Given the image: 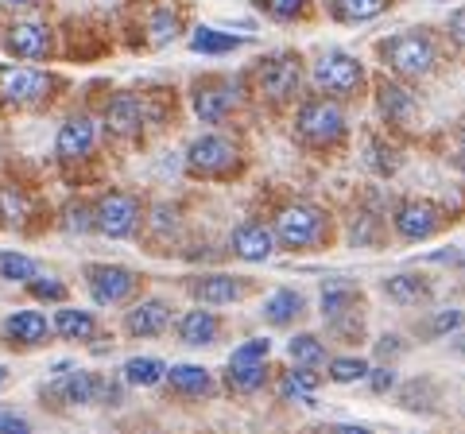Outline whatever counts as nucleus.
Wrapping results in <instances>:
<instances>
[{"label":"nucleus","instance_id":"1","mask_svg":"<svg viewBox=\"0 0 465 434\" xmlns=\"http://www.w3.org/2000/svg\"><path fill=\"white\" fill-rule=\"evenodd\" d=\"M295 136L307 143L314 152H330L345 143L349 136V121H345V109L341 101H333L326 94H314L307 101H299L295 109Z\"/></svg>","mask_w":465,"mask_h":434},{"label":"nucleus","instance_id":"2","mask_svg":"<svg viewBox=\"0 0 465 434\" xmlns=\"http://www.w3.org/2000/svg\"><path fill=\"white\" fill-rule=\"evenodd\" d=\"M272 229H275L280 249L311 252L330 241V213L322 206H314V202H291V206H283L272 217Z\"/></svg>","mask_w":465,"mask_h":434},{"label":"nucleus","instance_id":"3","mask_svg":"<svg viewBox=\"0 0 465 434\" xmlns=\"http://www.w3.org/2000/svg\"><path fill=\"white\" fill-rule=\"evenodd\" d=\"M381 59L384 66L391 70L396 78L403 82H419L434 74V66H439V47H434L430 32H396L381 43Z\"/></svg>","mask_w":465,"mask_h":434},{"label":"nucleus","instance_id":"4","mask_svg":"<svg viewBox=\"0 0 465 434\" xmlns=\"http://www.w3.org/2000/svg\"><path fill=\"white\" fill-rule=\"evenodd\" d=\"M302 59L295 51H275L264 54L256 66H252V82H256V94L268 101V105H291L302 90Z\"/></svg>","mask_w":465,"mask_h":434},{"label":"nucleus","instance_id":"5","mask_svg":"<svg viewBox=\"0 0 465 434\" xmlns=\"http://www.w3.org/2000/svg\"><path fill=\"white\" fill-rule=\"evenodd\" d=\"M311 85H314V94H326L333 101H349L365 90V66L349 51H322L311 66Z\"/></svg>","mask_w":465,"mask_h":434},{"label":"nucleus","instance_id":"6","mask_svg":"<svg viewBox=\"0 0 465 434\" xmlns=\"http://www.w3.org/2000/svg\"><path fill=\"white\" fill-rule=\"evenodd\" d=\"M241 82L237 78H225V74H210V78H198L191 85V109L202 124H225L232 113L241 105Z\"/></svg>","mask_w":465,"mask_h":434},{"label":"nucleus","instance_id":"7","mask_svg":"<svg viewBox=\"0 0 465 434\" xmlns=\"http://www.w3.org/2000/svg\"><path fill=\"white\" fill-rule=\"evenodd\" d=\"M241 167V148L222 133H206L186 148V171L194 179H229Z\"/></svg>","mask_w":465,"mask_h":434},{"label":"nucleus","instance_id":"8","mask_svg":"<svg viewBox=\"0 0 465 434\" xmlns=\"http://www.w3.org/2000/svg\"><path fill=\"white\" fill-rule=\"evenodd\" d=\"M140 222H143V206H140V198L128 191H105L94 202V229L101 237L124 241L136 233Z\"/></svg>","mask_w":465,"mask_h":434},{"label":"nucleus","instance_id":"9","mask_svg":"<svg viewBox=\"0 0 465 434\" xmlns=\"http://www.w3.org/2000/svg\"><path fill=\"white\" fill-rule=\"evenodd\" d=\"M442 225H446V210L430 198H403L400 206L391 210V229H396V237L407 244L430 241Z\"/></svg>","mask_w":465,"mask_h":434},{"label":"nucleus","instance_id":"10","mask_svg":"<svg viewBox=\"0 0 465 434\" xmlns=\"http://www.w3.org/2000/svg\"><path fill=\"white\" fill-rule=\"evenodd\" d=\"M54 94V78L35 66H0V101L5 105H43Z\"/></svg>","mask_w":465,"mask_h":434},{"label":"nucleus","instance_id":"11","mask_svg":"<svg viewBox=\"0 0 465 434\" xmlns=\"http://www.w3.org/2000/svg\"><path fill=\"white\" fill-rule=\"evenodd\" d=\"M85 287H90L97 307H116V302H128L140 291V276L121 264H90L85 268Z\"/></svg>","mask_w":465,"mask_h":434},{"label":"nucleus","instance_id":"12","mask_svg":"<svg viewBox=\"0 0 465 434\" xmlns=\"http://www.w3.org/2000/svg\"><path fill=\"white\" fill-rule=\"evenodd\" d=\"M5 51L12 59L43 63V59H51V51H54V32L39 20H16L5 32Z\"/></svg>","mask_w":465,"mask_h":434},{"label":"nucleus","instance_id":"13","mask_svg":"<svg viewBox=\"0 0 465 434\" xmlns=\"http://www.w3.org/2000/svg\"><path fill=\"white\" fill-rule=\"evenodd\" d=\"M97 136H101V128H97V121L90 117V113H74V117H66L63 128H58L54 155L63 159V163H82V159L94 155Z\"/></svg>","mask_w":465,"mask_h":434},{"label":"nucleus","instance_id":"14","mask_svg":"<svg viewBox=\"0 0 465 434\" xmlns=\"http://www.w3.org/2000/svg\"><path fill=\"white\" fill-rule=\"evenodd\" d=\"M229 249L237 260H244V264H264V260L280 249V241H275V229L264 222H241L229 233Z\"/></svg>","mask_w":465,"mask_h":434},{"label":"nucleus","instance_id":"15","mask_svg":"<svg viewBox=\"0 0 465 434\" xmlns=\"http://www.w3.org/2000/svg\"><path fill=\"white\" fill-rule=\"evenodd\" d=\"M148 124V109H143V97L136 94H116L105 105V133L116 140H136Z\"/></svg>","mask_w":465,"mask_h":434},{"label":"nucleus","instance_id":"16","mask_svg":"<svg viewBox=\"0 0 465 434\" xmlns=\"http://www.w3.org/2000/svg\"><path fill=\"white\" fill-rule=\"evenodd\" d=\"M191 295L202 302V307H225V302H237L249 295V283H244L241 276H198L191 280Z\"/></svg>","mask_w":465,"mask_h":434},{"label":"nucleus","instance_id":"17","mask_svg":"<svg viewBox=\"0 0 465 434\" xmlns=\"http://www.w3.org/2000/svg\"><path fill=\"white\" fill-rule=\"evenodd\" d=\"M171 326V307L163 299H140L133 311L124 314V330L133 338H155Z\"/></svg>","mask_w":465,"mask_h":434},{"label":"nucleus","instance_id":"18","mask_svg":"<svg viewBox=\"0 0 465 434\" xmlns=\"http://www.w3.org/2000/svg\"><path fill=\"white\" fill-rule=\"evenodd\" d=\"M376 105H381V117L388 124H407L411 121V113H415V97H411L407 85L391 82V78H381L376 82Z\"/></svg>","mask_w":465,"mask_h":434},{"label":"nucleus","instance_id":"19","mask_svg":"<svg viewBox=\"0 0 465 434\" xmlns=\"http://www.w3.org/2000/svg\"><path fill=\"white\" fill-rule=\"evenodd\" d=\"M54 396L63 403H94L101 396H109V388H105V380H101L97 372L78 369V372H63V380L54 384Z\"/></svg>","mask_w":465,"mask_h":434},{"label":"nucleus","instance_id":"20","mask_svg":"<svg viewBox=\"0 0 465 434\" xmlns=\"http://www.w3.org/2000/svg\"><path fill=\"white\" fill-rule=\"evenodd\" d=\"M163 380L174 396H186V399H202V396L213 392V376L202 365H171Z\"/></svg>","mask_w":465,"mask_h":434},{"label":"nucleus","instance_id":"21","mask_svg":"<svg viewBox=\"0 0 465 434\" xmlns=\"http://www.w3.org/2000/svg\"><path fill=\"white\" fill-rule=\"evenodd\" d=\"M47 334H51V322H47V314H39V311H16V314L5 318V338L8 341L39 345V341H47Z\"/></svg>","mask_w":465,"mask_h":434},{"label":"nucleus","instance_id":"22","mask_svg":"<svg viewBox=\"0 0 465 434\" xmlns=\"http://www.w3.org/2000/svg\"><path fill=\"white\" fill-rule=\"evenodd\" d=\"M391 0H326V12L338 24H349V27H357V24H369L376 16H384Z\"/></svg>","mask_w":465,"mask_h":434},{"label":"nucleus","instance_id":"23","mask_svg":"<svg viewBox=\"0 0 465 434\" xmlns=\"http://www.w3.org/2000/svg\"><path fill=\"white\" fill-rule=\"evenodd\" d=\"M384 295L391 302H400V307H419V302L430 299V283L419 271H400V276L384 280Z\"/></svg>","mask_w":465,"mask_h":434},{"label":"nucleus","instance_id":"24","mask_svg":"<svg viewBox=\"0 0 465 434\" xmlns=\"http://www.w3.org/2000/svg\"><path fill=\"white\" fill-rule=\"evenodd\" d=\"M51 330H54L58 338H66V341H94V334H97V318H94L90 311L63 307V311H54Z\"/></svg>","mask_w":465,"mask_h":434},{"label":"nucleus","instance_id":"25","mask_svg":"<svg viewBox=\"0 0 465 434\" xmlns=\"http://www.w3.org/2000/svg\"><path fill=\"white\" fill-rule=\"evenodd\" d=\"M357 311H361V295L353 287H326L322 291V318L333 330H341L345 318H361Z\"/></svg>","mask_w":465,"mask_h":434},{"label":"nucleus","instance_id":"26","mask_svg":"<svg viewBox=\"0 0 465 434\" xmlns=\"http://www.w3.org/2000/svg\"><path fill=\"white\" fill-rule=\"evenodd\" d=\"M217 330H222V322H217L213 311H186L179 318V341L183 345H210L217 338Z\"/></svg>","mask_w":465,"mask_h":434},{"label":"nucleus","instance_id":"27","mask_svg":"<svg viewBox=\"0 0 465 434\" xmlns=\"http://www.w3.org/2000/svg\"><path fill=\"white\" fill-rule=\"evenodd\" d=\"M302 311H307V299H302L295 287H280V291H272L264 299V318L272 326H291Z\"/></svg>","mask_w":465,"mask_h":434},{"label":"nucleus","instance_id":"28","mask_svg":"<svg viewBox=\"0 0 465 434\" xmlns=\"http://www.w3.org/2000/svg\"><path fill=\"white\" fill-rule=\"evenodd\" d=\"M225 380H229L232 392L252 396V392H260V388H264V380H268V360H229Z\"/></svg>","mask_w":465,"mask_h":434},{"label":"nucleus","instance_id":"29","mask_svg":"<svg viewBox=\"0 0 465 434\" xmlns=\"http://www.w3.org/2000/svg\"><path fill=\"white\" fill-rule=\"evenodd\" d=\"M183 32V12L174 8V5H159L152 8V16H148V43L152 47H167L171 39H179Z\"/></svg>","mask_w":465,"mask_h":434},{"label":"nucleus","instance_id":"30","mask_svg":"<svg viewBox=\"0 0 465 434\" xmlns=\"http://www.w3.org/2000/svg\"><path fill=\"white\" fill-rule=\"evenodd\" d=\"M249 39H241V35H232V32H217V27H194V35H191V51L194 54H232V51H241Z\"/></svg>","mask_w":465,"mask_h":434},{"label":"nucleus","instance_id":"31","mask_svg":"<svg viewBox=\"0 0 465 434\" xmlns=\"http://www.w3.org/2000/svg\"><path fill=\"white\" fill-rule=\"evenodd\" d=\"M318 384H322V376H318L311 365H295V369L283 376L280 396H283V399H295V403H311L314 392H318Z\"/></svg>","mask_w":465,"mask_h":434},{"label":"nucleus","instance_id":"32","mask_svg":"<svg viewBox=\"0 0 465 434\" xmlns=\"http://www.w3.org/2000/svg\"><path fill=\"white\" fill-rule=\"evenodd\" d=\"M163 376H167V365L159 357H133V360H124V380L133 388H155V384H163Z\"/></svg>","mask_w":465,"mask_h":434},{"label":"nucleus","instance_id":"33","mask_svg":"<svg viewBox=\"0 0 465 434\" xmlns=\"http://www.w3.org/2000/svg\"><path fill=\"white\" fill-rule=\"evenodd\" d=\"M287 357H291V365L318 369L326 360V345H322V338H314V334H299V338L287 341Z\"/></svg>","mask_w":465,"mask_h":434},{"label":"nucleus","instance_id":"34","mask_svg":"<svg viewBox=\"0 0 465 434\" xmlns=\"http://www.w3.org/2000/svg\"><path fill=\"white\" fill-rule=\"evenodd\" d=\"M39 276V264L32 256H24V252H0V280H8V283H27V280H35Z\"/></svg>","mask_w":465,"mask_h":434},{"label":"nucleus","instance_id":"35","mask_svg":"<svg viewBox=\"0 0 465 434\" xmlns=\"http://www.w3.org/2000/svg\"><path fill=\"white\" fill-rule=\"evenodd\" d=\"M256 8L275 24H295V20L307 16L311 0H256Z\"/></svg>","mask_w":465,"mask_h":434},{"label":"nucleus","instance_id":"36","mask_svg":"<svg viewBox=\"0 0 465 434\" xmlns=\"http://www.w3.org/2000/svg\"><path fill=\"white\" fill-rule=\"evenodd\" d=\"M27 217V198L16 186H0V229H16Z\"/></svg>","mask_w":465,"mask_h":434},{"label":"nucleus","instance_id":"37","mask_svg":"<svg viewBox=\"0 0 465 434\" xmlns=\"http://www.w3.org/2000/svg\"><path fill=\"white\" fill-rule=\"evenodd\" d=\"M369 376V360L361 357H333L330 360V380L333 384H357Z\"/></svg>","mask_w":465,"mask_h":434},{"label":"nucleus","instance_id":"38","mask_svg":"<svg viewBox=\"0 0 465 434\" xmlns=\"http://www.w3.org/2000/svg\"><path fill=\"white\" fill-rule=\"evenodd\" d=\"M63 229H66V233H97V229H94V206L70 202V206L63 210Z\"/></svg>","mask_w":465,"mask_h":434},{"label":"nucleus","instance_id":"39","mask_svg":"<svg viewBox=\"0 0 465 434\" xmlns=\"http://www.w3.org/2000/svg\"><path fill=\"white\" fill-rule=\"evenodd\" d=\"M27 291H32L39 302H63L66 299V283L54 280V276H35V280H27Z\"/></svg>","mask_w":465,"mask_h":434},{"label":"nucleus","instance_id":"40","mask_svg":"<svg viewBox=\"0 0 465 434\" xmlns=\"http://www.w3.org/2000/svg\"><path fill=\"white\" fill-rule=\"evenodd\" d=\"M461 322H465L461 311H439V314H434L430 322L423 326V334H427V338H439V334H450V330H458Z\"/></svg>","mask_w":465,"mask_h":434},{"label":"nucleus","instance_id":"41","mask_svg":"<svg viewBox=\"0 0 465 434\" xmlns=\"http://www.w3.org/2000/svg\"><path fill=\"white\" fill-rule=\"evenodd\" d=\"M268 353H272L268 338H249V341H241L237 350H232L229 360H268Z\"/></svg>","mask_w":465,"mask_h":434},{"label":"nucleus","instance_id":"42","mask_svg":"<svg viewBox=\"0 0 465 434\" xmlns=\"http://www.w3.org/2000/svg\"><path fill=\"white\" fill-rule=\"evenodd\" d=\"M369 163H372L376 171H381V175H391V171H396V167H400V159H396V152H391V148L384 152V148H381V143H376V140H372V143H369Z\"/></svg>","mask_w":465,"mask_h":434},{"label":"nucleus","instance_id":"43","mask_svg":"<svg viewBox=\"0 0 465 434\" xmlns=\"http://www.w3.org/2000/svg\"><path fill=\"white\" fill-rule=\"evenodd\" d=\"M0 434H32V427H27V419H20V415L0 411Z\"/></svg>","mask_w":465,"mask_h":434},{"label":"nucleus","instance_id":"44","mask_svg":"<svg viewBox=\"0 0 465 434\" xmlns=\"http://www.w3.org/2000/svg\"><path fill=\"white\" fill-rule=\"evenodd\" d=\"M365 380L372 384V392H388V388L396 384V372H391V369H369Z\"/></svg>","mask_w":465,"mask_h":434},{"label":"nucleus","instance_id":"45","mask_svg":"<svg viewBox=\"0 0 465 434\" xmlns=\"http://www.w3.org/2000/svg\"><path fill=\"white\" fill-rule=\"evenodd\" d=\"M446 32H450V39L458 43V47L465 51V8H458L454 16H450V24H446Z\"/></svg>","mask_w":465,"mask_h":434},{"label":"nucleus","instance_id":"46","mask_svg":"<svg viewBox=\"0 0 465 434\" xmlns=\"http://www.w3.org/2000/svg\"><path fill=\"white\" fill-rule=\"evenodd\" d=\"M333 434H372L369 427H353V423H345V427H333Z\"/></svg>","mask_w":465,"mask_h":434},{"label":"nucleus","instance_id":"47","mask_svg":"<svg viewBox=\"0 0 465 434\" xmlns=\"http://www.w3.org/2000/svg\"><path fill=\"white\" fill-rule=\"evenodd\" d=\"M8 8H32V5H39V0H5Z\"/></svg>","mask_w":465,"mask_h":434},{"label":"nucleus","instance_id":"48","mask_svg":"<svg viewBox=\"0 0 465 434\" xmlns=\"http://www.w3.org/2000/svg\"><path fill=\"white\" fill-rule=\"evenodd\" d=\"M5 372H8V369H5V365H0V380H5Z\"/></svg>","mask_w":465,"mask_h":434}]
</instances>
